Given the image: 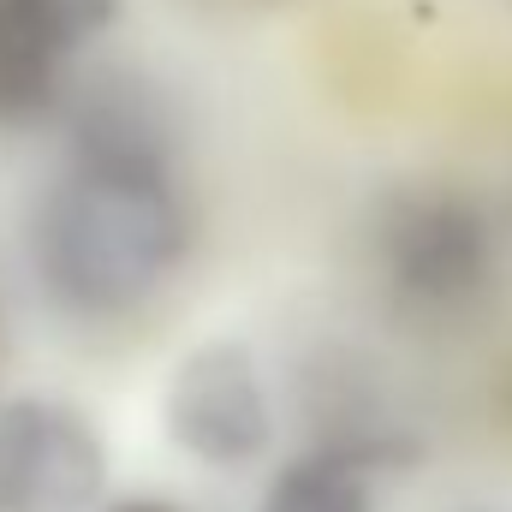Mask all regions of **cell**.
<instances>
[{
    "mask_svg": "<svg viewBox=\"0 0 512 512\" xmlns=\"http://www.w3.org/2000/svg\"><path fill=\"white\" fill-rule=\"evenodd\" d=\"M60 120L66 167L30 221L36 274L60 310L120 322L167 292L197 239L173 167V126L126 72L72 84Z\"/></svg>",
    "mask_w": 512,
    "mask_h": 512,
    "instance_id": "cell-1",
    "label": "cell"
},
{
    "mask_svg": "<svg viewBox=\"0 0 512 512\" xmlns=\"http://www.w3.org/2000/svg\"><path fill=\"white\" fill-rule=\"evenodd\" d=\"M96 512H185V507L167 501V495H120V501H102Z\"/></svg>",
    "mask_w": 512,
    "mask_h": 512,
    "instance_id": "cell-8",
    "label": "cell"
},
{
    "mask_svg": "<svg viewBox=\"0 0 512 512\" xmlns=\"http://www.w3.org/2000/svg\"><path fill=\"white\" fill-rule=\"evenodd\" d=\"M108 435L60 393L0 399V512H96L108 501Z\"/></svg>",
    "mask_w": 512,
    "mask_h": 512,
    "instance_id": "cell-4",
    "label": "cell"
},
{
    "mask_svg": "<svg viewBox=\"0 0 512 512\" xmlns=\"http://www.w3.org/2000/svg\"><path fill=\"white\" fill-rule=\"evenodd\" d=\"M161 429L167 441L203 471H245L274 447L280 411L268 370L245 340H203L191 346L161 387Z\"/></svg>",
    "mask_w": 512,
    "mask_h": 512,
    "instance_id": "cell-3",
    "label": "cell"
},
{
    "mask_svg": "<svg viewBox=\"0 0 512 512\" xmlns=\"http://www.w3.org/2000/svg\"><path fill=\"white\" fill-rule=\"evenodd\" d=\"M376 268L411 310H465L495 280V227L453 185H399L376 209Z\"/></svg>",
    "mask_w": 512,
    "mask_h": 512,
    "instance_id": "cell-2",
    "label": "cell"
},
{
    "mask_svg": "<svg viewBox=\"0 0 512 512\" xmlns=\"http://www.w3.org/2000/svg\"><path fill=\"white\" fill-rule=\"evenodd\" d=\"M256 512H376L370 465H358L334 447H310L268 477Z\"/></svg>",
    "mask_w": 512,
    "mask_h": 512,
    "instance_id": "cell-6",
    "label": "cell"
},
{
    "mask_svg": "<svg viewBox=\"0 0 512 512\" xmlns=\"http://www.w3.org/2000/svg\"><path fill=\"white\" fill-rule=\"evenodd\" d=\"M12 6H24L42 30H54L72 54H84L96 36H108L114 30V18H120V0H12Z\"/></svg>",
    "mask_w": 512,
    "mask_h": 512,
    "instance_id": "cell-7",
    "label": "cell"
},
{
    "mask_svg": "<svg viewBox=\"0 0 512 512\" xmlns=\"http://www.w3.org/2000/svg\"><path fill=\"white\" fill-rule=\"evenodd\" d=\"M72 84H78V54L54 30H42L24 6L0 0V131L54 120Z\"/></svg>",
    "mask_w": 512,
    "mask_h": 512,
    "instance_id": "cell-5",
    "label": "cell"
}]
</instances>
